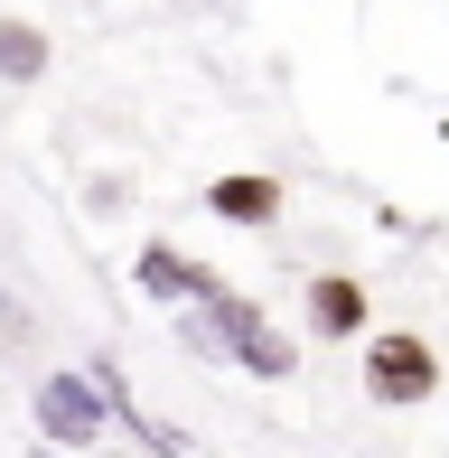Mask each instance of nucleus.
I'll use <instances>...</instances> for the list:
<instances>
[{
    "instance_id": "nucleus-1",
    "label": "nucleus",
    "mask_w": 449,
    "mask_h": 458,
    "mask_svg": "<svg viewBox=\"0 0 449 458\" xmlns=\"http://www.w3.org/2000/svg\"><path fill=\"white\" fill-rule=\"evenodd\" d=\"M356 384H365V403H384V411H421V403H440V356L412 327H375Z\"/></svg>"
},
{
    "instance_id": "nucleus-2",
    "label": "nucleus",
    "mask_w": 449,
    "mask_h": 458,
    "mask_svg": "<svg viewBox=\"0 0 449 458\" xmlns=\"http://www.w3.org/2000/svg\"><path fill=\"white\" fill-rule=\"evenodd\" d=\"M29 411H38V440H56L66 458H85L113 430V393L94 384V374H47V384L29 393Z\"/></svg>"
},
{
    "instance_id": "nucleus-3",
    "label": "nucleus",
    "mask_w": 449,
    "mask_h": 458,
    "mask_svg": "<svg viewBox=\"0 0 449 458\" xmlns=\"http://www.w3.org/2000/svg\"><path fill=\"white\" fill-rule=\"evenodd\" d=\"M300 318H309L318 346H356V337H375V300H365L356 272H318L309 290H300Z\"/></svg>"
},
{
    "instance_id": "nucleus-4",
    "label": "nucleus",
    "mask_w": 449,
    "mask_h": 458,
    "mask_svg": "<svg viewBox=\"0 0 449 458\" xmlns=\"http://www.w3.org/2000/svg\"><path fill=\"white\" fill-rule=\"evenodd\" d=\"M131 281H140V300H159V309H207V300H224V281L207 272V262H188L178 243H140V253H131Z\"/></svg>"
},
{
    "instance_id": "nucleus-5",
    "label": "nucleus",
    "mask_w": 449,
    "mask_h": 458,
    "mask_svg": "<svg viewBox=\"0 0 449 458\" xmlns=\"http://www.w3.org/2000/svg\"><path fill=\"white\" fill-rule=\"evenodd\" d=\"M207 216H216V225H243V234H262V225H281V178H262V169L216 178V187H207Z\"/></svg>"
},
{
    "instance_id": "nucleus-6",
    "label": "nucleus",
    "mask_w": 449,
    "mask_h": 458,
    "mask_svg": "<svg viewBox=\"0 0 449 458\" xmlns=\"http://www.w3.org/2000/svg\"><path fill=\"white\" fill-rule=\"evenodd\" d=\"M234 365L253 374V384H291V374H300V337H291V327H272V318H253V327H243V346H234Z\"/></svg>"
},
{
    "instance_id": "nucleus-7",
    "label": "nucleus",
    "mask_w": 449,
    "mask_h": 458,
    "mask_svg": "<svg viewBox=\"0 0 449 458\" xmlns=\"http://www.w3.org/2000/svg\"><path fill=\"white\" fill-rule=\"evenodd\" d=\"M47 66H56L47 29H29V19H0V85H47Z\"/></svg>"
},
{
    "instance_id": "nucleus-8",
    "label": "nucleus",
    "mask_w": 449,
    "mask_h": 458,
    "mask_svg": "<svg viewBox=\"0 0 449 458\" xmlns=\"http://www.w3.org/2000/svg\"><path fill=\"white\" fill-rule=\"evenodd\" d=\"M29 458H56V440H38V449H29Z\"/></svg>"
}]
</instances>
